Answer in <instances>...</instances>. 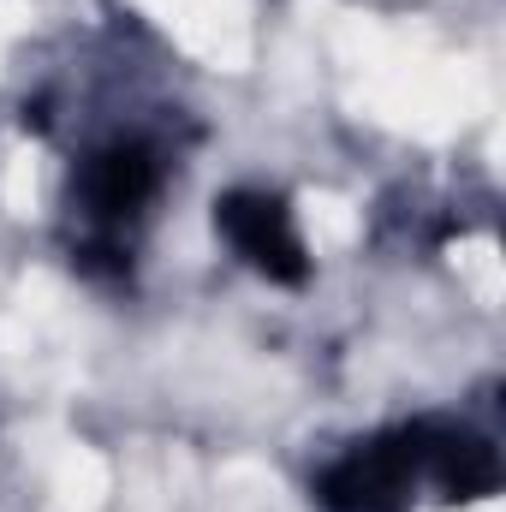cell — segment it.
<instances>
[{"label": "cell", "instance_id": "obj_3", "mask_svg": "<svg viewBox=\"0 0 506 512\" xmlns=\"http://www.w3.org/2000/svg\"><path fill=\"white\" fill-rule=\"evenodd\" d=\"M405 435H411L417 471H429L447 501H483V495H495L501 459H495V447L477 429H465V423H411Z\"/></svg>", "mask_w": 506, "mask_h": 512}, {"label": "cell", "instance_id": "obj_4", "mask_svg": "<svg viewBox=\"0 0 506 512\" xmlns=\"http://www.w3.org/2000/svg\"><path fill=\"white\" fill-rule=\"evenodd\" d=\"M155 185H161V167H155L149 143H108L78 173V191H84V203H90L96 221H126V215H137L155 197Z\"/></svg>", "mask_w": 506, "mask_h": 512}, {"label": "cell", "instance_id": "obj_2", "mask_svg": "<svg viewBox=\"0 0 506 512\" xmlns=\"http://www.w3.org/2000/svg\"><path fill=\"white\" fill-rule=\"evenodd\" d=\"M215 227L233 239V251L245 256L256 274H268V280H280V286H298V280L310 274L286 203L268 197V191H227V197L215 203Z\"/></svg>", "mask_w": 506, "mask_h": 512}, {"label": "cell", "instance_id": "obj_1", "mask_svg": "<svg viewBox=\"0 0 506 512\" xmlns=\"http://www.w3.org/2000/svg\"><path fill=\"white\" fill-rule=\"evenodd\" d=\"M411 477H417L411 435L393 429V435H376V441H358L340 465H328L316 477V501L328 512H399Z\"/></svg>", "mask_w": 506, "mask_h": 512}]
</instances>
